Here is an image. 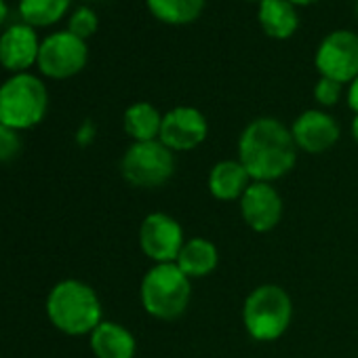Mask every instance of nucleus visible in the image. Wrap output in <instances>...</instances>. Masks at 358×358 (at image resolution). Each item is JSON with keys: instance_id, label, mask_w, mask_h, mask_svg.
<instances>
[{"instance_id": "1", "label": "nucleus", "mask_w": 358, "mask_h": 358, "mask_svg": "<svg viewBox=\"0 0 358 358\" xmlns=\"http://www.w3.org/2000/svg\"><path fill=\"white\" fill-rule=\"evenodd\" d=\"M297 145L291 127L272 116L253 118L238 137V160L253 182L274 184L297 164Z\"/></svg>"}, {"instance_id": "2", "label": "nucleus", "mask_w": 358, "mask_h": 358, "mask_svg": "<svg viewBox=\"0 0 358 358\" xmlns=\"http://www.w3.org/2000/svg\"><path fill=\"white\" fill-rule=\"evenodd\" d=\"M51 324L66 335H91L103 320V308L95 289L83 280L68 278L57 282L47 297Z\"/></svg>"}, {"instance_id": "3", "label": "nucleus", "mask_w": 358, "mask_h": 358, "mask_svg": "<svg viewBox=\"0 0 358 358\" xmlns=\"http://www.w3.org/2000/svg\"><path fill=\"white\" fill-rule=\"evenodd\" d=\"M241 316L245 331L253 341L270 343L289 331L293 320V299L285 287L264 282L249 291Z\"/></svg>"}, {"instance_id": "4", "label": "nucleus", "mask_w": 358, "mask_h": 358, "mask_svg": "<svg viewBox=\"0 0 358 358\" xmlns=\"http://www.w3.org/2000/svg\"><path fill=\"white\" fill-rule=\"evenodd\" d=\"M192 299V280L177 264H154L141 278L139 301L145 314L171 322L184 316Z\"/></svg>"}, {"instance_id": "5", "label": "nucleus", "mask_w": 358, "mask_h": 358, "mask_svg": "<svg viewBox=\"0 0 358 358\" xmlns=\"http://www.w3.org/2000/svg\"><path fill=\"white\" fill-rule=\"evenodd\" d=\"M49 108V91L43 78L24 72L11 74L0 85V122L26 131L43 122Z\"/></svg>"}, {"instance_id": "6", "label": "nucleus", "mask_w": 358, "mask_h": 358, "mask_svg": "<svg viewBox=\"0 0 358 358\" xmlns=\"http://www.w3.org/2000/svg\"><path fill=\"white\" fill-rule=\"evenodd\" d=\"M120 175L133 188H162L175 175V152L160 139L133 141L120 158Z\"/></svg>"}, {"instance_id": "7", "label": "nucleus", "mask_w": 358, "mask_h": 358, "mask_svg": "<svg viewBox=\"0 0 358 358\" xmlns=\"http://www.w3.org/2000/svg\"><path fill=\"white\" fill-rule=\"evenodd\" d=\"M87 62H89L87 41L74 36L70 30H57L41 41L36 68L47 78L68 80L80 74Z\"/></svg>"}, {"instance_id": "8", "label": "nucleus", "mask_w": 358, "mask_h": 358, "mask_svg": "<svg viewBox=\"0 0 358 358\" xmlns=\"http://www.w3.org/2000/svg\"><path fill=\"white\" fill-rule=\"evenodd\" d=\"M314 68L320 76L339 85H350L358 76V34L333 30L316 47Z\"/></svg>"}, {"instance_id": "9", "label": "nucleus", "mask_w": 358, "mask_h": 358, "mask_svg": "<svg viewBox=\"0 0 358 358\" xmlns=\"http://www.w3.org/2000/svg\"><path fill=\"white\" fill-rule=\"evenodd\" d=\"M139 249L152 264H175L186 243L184 228L173 215L154 211L143 217L137 232Z\"/></svg>"}, {"instance_id": "10", "label": "nucleus", "mask_w": 358, "mask_h": 358, "mask_svg": "<svg viewBox=\"0 0 358 358\" xmlns=\"http://www.w3.org/2000/svg\"><path fill=\"white\" fill-rule=\"evenodd\" d=\"M209 135L207 116L194 106H175L162 114L160 141L171 152H192L205 143Z\"/></svg>"}, {"instance_id": "11", "label": "nucleus", "mask_w": 358, "mask_h": 358, "mask_svg": "<svg viewBox=\"0 0 358 358\" xmlns=\"http://www.w3.org/2000/svg\"><path fill=\"white\" fill-rule=\"evenodd\" d=\"M238 211L249 230L257 234H266L280 224L285 213V203L280 192L274 188V184L253 182L243 194V199L238 201Z\"/></svg>"}, {"instance_id": "12", "label": "nucleus", "mask_w": 358, "mask_h": 358, "mask_svg": "<svg viewBox=\"0 0 358 358\" xmlns=\"http://www.w3.org/2000/svg\"><path fill=\"white\" fill-rule=\"evenodd\" d=\"M291 135L299 152L306 154H324L341 137V127L333 114L320 108L303 110L291 122Z\"/></svg>"}, {"instance_id": "13", "label": "nucleus", "mask_w": 358, "mask_h": 358, "mask_svg": "<svg viewBox=\"0 0 358 358\" xmlns=\"http://www.w3.org/2000/svg\"><path fill=\"white\" fill-rule=\"evenodd\" d=\"M41 38L26 22L11 24L0 34V66L11 74H24L38 62Z\"/></svg>"}, {"instance_id": "14", "label": "nucleus", "mask_w": 358, "mask_h": 358, "mask_svg": "<svg viewBox=\"0 0 358 358\" xmlns=\"http://www.w3.org/2000/svg\"><path fill=\"white\" fill-rule=\"evenodd\" d=\"M251 184L253 179L238 158L215 162L207 175V188L211 196L222 203H238Z\"/></svg>"}, {"instance_id": "15", "label": "nucleus", "mask_w": 358, "mask_h": 358, "mask_svg": "<svg viewBox=\"0 0 358 358\" xmlns=\"http://www.w3.org/2000/svg\"><path fill=\"white\" fill-rule=\"evenodd\" d=\"M89 345L95 358H135L137 339L120 322L101 320L89 335Z\"/></svg>"}, {"instance_id": "16", "label": "nucleus", "mask_w": 358, "mask_h": 358, "mask_svg": "<svg viewBox=\"0 0 358 358\" xmlns=\"http://www.w3.org/2000/svg\"><path fill=\"white\" fill-rule=\"evenodd\" d=\"M175 264L190 280L205 278L217 270L220 249L213 241H209L205 236H192V238H186Z\"/></svg>"}, {"instance_id": "17", "label": "nucleus", "mask_w": 358, "mask_h": 358, "mask_svg": "<svg viewBox=\"0 0 358 358\" xmlns=\"http://www.w3.org/2000/svg\"><path fill=\"white\" fill-rule=\"evenodd\" d=\"M257 22L266 36L287 41L299 28V13L289 0H262L257 3Z\"/></svg>"}, {"instance_id": "18", "label": "nucleus", "mask_w": 358, "mask_h": 358, "mask_svg": "<svg viewBox=\"0 0 358 358\" xmlns=\"http://www.w3.org/2000/svg\"><path fill=\"white\" fill-rule=\"evenodd\" d=\"M162 114L150 101H135L122 114V129L131 141H154L160 137Z\"/></svg>"}, {"instance_id": "19", "label": "nucleus", "mask_w": 358, "mask_h": 358, "mask_svg": "<svg viewBox=\"0 0 358 358\" xmlns=\"http://www.w3.org/2000/svg\"><path fill=\"white\" fill-rule=\"evenodd\" d=\"M145 7L166 26H188L205 13L207 0H145Z\"/></svg>"}, {"instance_id": "20", "label": "nucleus", "mask_w": 358, "mask_h": 358, "mask_svg": "<svg viewBox=\"0 0 358 358\" xmlns=\"http://www.w3.org/2000/svg\"><path fill=\"white\" fill-rule=\"evenodd\" d=\"M72 7V0H20L17 11L22 22L32 28H49L59 24Z\"/></svg>"}, {"instance_id": "21", "label": "nucleus", "mask_w": 358, "mask_h": 358, "mask_svg": "<svg viewBox=\"0 0 358 358\" xmlns=\"http://www.w3.org/2000/svg\"><path fill=\"white\" fill-rule=\"evenodd\" d=\"M97 28H99V17H97V13H95L91 7H78V9L72 11L66 30H70L74 36L87 41V38H91V36L97 32Z\"/></svg>"}, {"instance_id": "22", "label": "nucleus", "mask_w": 358, "mask_h": 358, "mask_svg": "<svg viewBox=\"0 0 358 358\" xmlns=\"http://www.w3.org/2000/svg\"><path fill=\"white\" fill-rule=\"evenodd\" d=\"M341 93H343V85H339L331 78H324V76H320L314 85V101L318 103L320 110L337 106L341 99Z\"/></svg>"}, {"instance_id": "23", "label": "nucleus", "mask_w": 358, "mask_h": 358, "mask_svg": "<svg viewBox=\"0 0 358 358\" xmlns=\"http://www.w3.org/2000/svg\"><path fill=\"white\" fill-rule=\"evenodd\" d=\"M22 152V137L20 131L0 122V162H11Z\"/></svg>"}, {"instance_id": "24", "label": "nucleus", "mask_w": 358, "mask_h": 358, "mask_svg": "<svg viewBox=\"0 0 358 358\" xmlns=\"http://www.w3.org/2000/svg\"><path fill=\"white\" fill-rule=\"evenodd\" d=\"M345 103H348V108H350L354 114H358V76L348 85V91H345Z\"/></svg>"}, {"instance_id": "25", "label": "nucleus", "mask_w": 358, "mask_h": 358, "mask_svg": "<svg viewBox=\"0 0 358 358\" xmlns=\"http://www.w3.org/2000/svg\"><path fill=\"white\" fill-rule=\"evenodd\" d=\"M9 20V5L7 0H0V28H3Z\"/></svg>"}, {"instance_id": "26", "label": "nucleus", "mask_w": 358, "mask_h": 358, "mask_svg": "<svg viewBox=\"0 0 358 358\" xmlns=\"http://www.w3.org/2000/svg\"><path fill=\"white\" fill-rule=\"evenodd\" d=\"M350 133H352V139L358 143V114H354V118L350 122Z\"/></svg>"}, {"instance_id": "27", "label": "nucleus", "mask_w": 358, "mask_h": 358, "mask_svg": "<svg viewBox=\"0 0 358 358\" xmlns=\"http://www.w3.org/2000/svg\"><path fill=\"white\" fill-rule=\"evenodd\" d=\"M289 3H293L295 7H310V5H316L318 0H289Z\"/></svg>"}, {"instance_id": "28", "label": "nucleus", "mask_w": 358, "mask_h": 358, "mask_svg": "<svg viewBox=\"0 0 358 358\" xmlns=\"http://www.w3.org/2000/svg\"><path fill=\"white\" fill-rule=\"evenodd\" d=\"M354 13H356V20H358V0L354 3Z\"/></svg>"}, {"instance_id": "29", "label": "nucleus", "mask_w": 358, "mask_h": 358, "mask_svg": "<svg viewBox=\"0 0 358 358\" xmlns=\"http://www.w3.org/2000/svg\"><path fill=\"white\" fill-rule=\"evenodd\" d=\"M247 3H262V0H247Z\"/></svg>"}]
</instances>
